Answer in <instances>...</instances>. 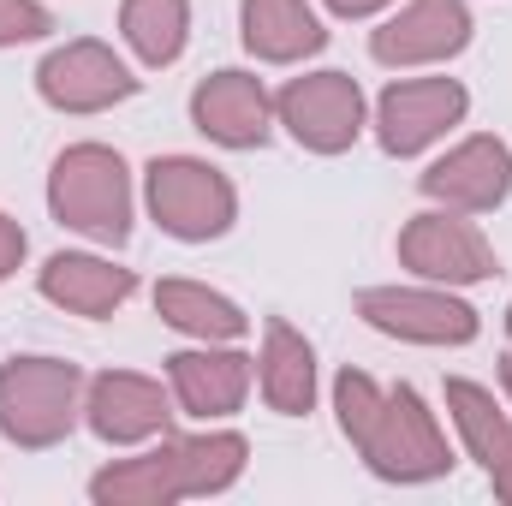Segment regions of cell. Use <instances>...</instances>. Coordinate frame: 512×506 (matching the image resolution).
<instances>
[{"label":"cell","mask_w":512,"mask_h":506,"mask_svg":"<svg viewBox=\"0 0 512 506\" xmlns=\"http://www.w3.org/2000/svg\"><path fill=\"white\" fill-rule=\"evenodd\" d=\"M334 405H340V429L358 441L370 471L387 477V483H423V477H441L453 465L435 417L423 411V399L411 387L376 393V381L364 370H340Z\"/></svg>","instance_id":"cell-1"},{"label":"cell","mask_w":512,"mask_h":506,"mask_svg":"<svg viewBox=\"0 0 512 506\" xmlns=\"http://www.w3.org/2000/svg\"><path fill=\"white\" fill-rule=\"evenodd\" d=\"M245 471V435H197V441H161L155 453L131 459L120 471H102L90 495L102 506L114 501H179V495H215Z\"/></svg>","instance_id":"cell-2"},{"label":"cell","mask_w":512,"mask_h":506,"mask_svg":"<svg viewBox=\"0 0 512 506\" xmlns=\"http://www.w3.org/2000/svg\"><path fill=\"white\" fill-rule=\"evenodd\" d=\"M48 209L60 227L96 239V245H126L131 239V179L126 161L102 143H78L54 161L48 179Z\"/></svg>","instance_id":"cell-3"},{"label":"cell","mask_w":512,"mask_h":506,"mask_svg":"<svg viewBox=\"0 0 512 506\" xmlns=\"http://www.w3.org/2000/svg\"><path fill=\"white\" fill-rule=\"evenodd\" d=\"M84 370L66 358H12L0 370V435L18 447H54L78 417Z\"/></svg>","instance_id":"cell-4"},{"label":"cell","mask_w":512,"mask_h":506,"mask_svg":"<svg viewBox=\"0 0 512 506\" xmlns=\"http://www.w3.org/2000/svg\"><path fill=\"white\" fill-rule=\"evenodd\" d=\"M149 215L161 221V233H173L185 245H203V239H221L233 227L239 197H233V185L209 161L155 155L149 161Z\"/></svg>","instance_id":"cell-5"},{"label":"cell","mask_w":512,"mask_h":506,"mask_svg":"<svg viewBox=\"0 0 512 506\" xmlns=\"http://www.w3.org/2000/svg\"><path fill=\"white\" fill-rule=\"evenodd\" d=\"M274 114H280V126L292 131L304 149L340 155V149H352L358 131H364V90H358V78H346V72H310V78H292V84L280 90Z\"/></svg>","instance_id":"cell-6"},{"label":"cell","mask_w":512,"mask_h":506,"mask_svg":"<svg viewBox=\"0 0 512 506\" xmlns=\"http://www.w3.org/2000/svg\"><path fill=\"white\" fill-rule=\"evenodd\" d=\"M36 90H42V102L60 108V114H102V108L126 102L131 90H137V78L114 60V48L78 36V42L54 48V54L36 66Z\"/></svg>","instance_id":"cell-7"},{"label":"cell","mask_w":512,"mask_h":506,"mask_svg":"<svg viewBox=\"0 0 512 506\" xmlns=\"http://www.w3.org/2000/svg\"><path fill=\"white\" fill-rule=\"evenodd\" d=\"M465 108H471V96H465L459 78H399V84H387L382 102H376L382 149L387 155H417L447 126H459Z\"/></svg>","instance_id":"cell-8"},{"label":"cell","mask_w":512,"mask_h":506,"mask_svg":"<svg viewBox=\"0 0 512 506\" xmlns=\"http://www.w3.org/2000/svg\"><path fill=\"white\" fill-rule=\"evenodd\" d=\"M358 316L393 340L417 346H465L477 340V310L447 292H411V286H370L358 292Z\"/></svg>","instance_id":"cell-9"},{"label":"cell","mask_w":512,"mask_h":506,"mask_svg":"<svg viewBox=\"0 0 512 506\" xmlns=\"http://www.w3.org/2000/svg\"><path fill=\"white\" fill-rule=\"evenodd\" d=\"M399 262L423 280H447V286H471L501 274V262L489 251V239L459 221V215H411L399 233Z\"/></svg>","instance_id":"cell-10"},{"label":"cell","mask_w":512,"mask_h":506,"mask_svg":"<svg viewBox=\"0 0 512 506\" xmlns=\"http://www.w3.org/2000/svg\"><path fill=\"white\" fill-rule=\"evenodd\" d=\"M512 191V155L495 137H465L459 149H447L429 173H423V197L465 209V215H489L501 209Z\"/></svg>","instance_id":"cell-11"},{"label":"cell","mask_w":512,"mask_h":506,"mask_svg":"<svg viewBox=\"0 0 512 506\" xmlns=\"http://www.w3.org/2000/svg\"><path fill=\"white\" fill-rule=\"evenodd\" d=\"M268 114H274V102L251 72H215L191 90V126L221 149H262Z\"/></svg>","instance_id":"cell-12"},{"label":"cell","mask_w":512,"mask_h":506,"mask_svg":"<svg viewBox=\"0 0 512 506\" xmlns=\"http://www.w3.org/2000/svg\"><path fill=\"white\" fill-rule=\"evenodd\" d=\"M471 42V12L465 0H411L399 18H387L370 36V54L382 66H423V60H447Z\"/></svg>","instance_id":"cell-13"},{"label":"cell","mask_w":512,"mask_h":506,"mask_svg":"<svg viewBox=\"0 0 512 506\" xmlns=\"http://www.w3.org/2000/svg\"><path fill=\"white\" fill-rule=\"evenodd\" d=\"M167 417H173V411H167L161 381L131 376V370H108V376L90 381V429H96L102 441H114V447L161 435Z\"/></svg>","instance_id":"cell-14"},{"label":"cell","mask_w":512,"mask_h":506,"mask_svg":"<svg viewBox=\"0 0 512 506\" xmlns=\"http://www.w3.org/2000/svg\"><path fill=\"white\" fill-rule=\"evenodd\" d=\"M137 292V274L131 268H114L102 256H48L42 268V298L72 310V316H114Z\"/></svg>","instance_id":"cell-15"},{"label":"cell","mask_w":512,"mask_h":506,"mask_svg":"<svg viewBox=\"0 0 512 506\" xmlns=\"http://www.w3.org/2000/svg\"><path fill=\"white\" fill-rule=\"evenodd\" d=\"M167 381H173V393L191 417H227V411L245 405L251 358L245 352H173Z\"/></svg>","instance_id":"cell-16"},{"label":"cell","mask_w":512,"mask_h":506,"mask_svg":"<svg viewBox=\"0 0 512 506\" xmlns=\"http://www.w3.org/2000/svg\"><path fill=\"white\" fill-rule=\"evenodd\" d=\"M447 411H453L471 459H483V471L495 477V495L512 501V423L501 417L495 393L477 387V381H465V376H453L447 381Z\"/></svg>","instance_id":"cell-17"},{"label":"cell","mask_w":512,"mask_h":506,"mask_svg":"<svg viewBox=\"0 0 512 506\" xmlns=\"http://www.w3.org/2000/svg\"><path fill=\"white\" fill-rule=\"evenodd\" d=\"M239 18H245V48L256 60H274V66H292L328 42L322 18L304 0H245Z\"/></svg>","instance_id":"cell-18"},{"label":"cell","mask_w":512,"mask_h":506,"mask_svg":"<svg viewBox=\"0 0 512 506\" xmlns=\"http://www.w3.org/2000/svg\"><path fill=\"white\" fill-rule=\"evenodd\" d=\"M262 399L280 417H304L316 405V358H310L304 334H292L286 322L262 328Z\"/></svg>","instance_id":"cell-19"},{"label":"cell","mask_w":512,"mask_h":506,"mask_svg":"<svg viewBox=\"0 0 512 506\" xmlns=\"http://www.w3.org/2000/svg\"><path fill=\"white\" fill-rule=\"evenodd\" d=\"M155 310H161V322H173L179 334H197V340H239L251 328L233 298H221V292H209L197 280H161Z\"/></svg>","instance_id":"cell-20"},{"label":"cell","mask_w":512,"mask_h":506,"mask_svg":"<svg viewBox=\"0 0 512 506\" xmlns=\"http://www.w3.org/2000/svg\"><path fill=\"white\" fill-rule=\"evenodd\" d=\"M120 30L137 48L143 66H173L185 54V30H191V6L185 0H126L120 6Z\"/></svg>","instance_id":"cell-21"},{"label":"cell","mask_w":512,"mask_h":506,"mask_svg":"<svg viewBox=\"0 0 512 506\" xmlns=\"http://www.w3.org/2000/svg\"><path fill=\"white\" fill-rule=\"evenodd\" d=\"M48 30H54L48 6H36V0H0V48L36 42V36H48Z\"/></svg>","instance_id":"cell-22"},{"label":"cell","mask_w":512,"mask_h":506,"mask_svg":"<svg viewBox=\"0 0 512 506\" xmlns=\"http://www.w3.org/2000/svg\"><path fill=\"white\" fill-rule=\"evenodd\" d=\"M18 262H24V227L0 215V280H6V274H12Z\"/></svg>","instance_id":"cell-23"},{"label":"cell","mask_w":512,"mask_h":506,"mask_svg":"<svg viewBox=\"0 0 512 506\" xmlns=\"http://www.w3.org/2000/svg\"><path fill=\"white\" fill-rule=\"evenodd\" d=\"M328 6H334L340 18H370V12H382L387 0H328Z\"/></svg>","instance_id":"cell-24"},{"label":"cell","mask_w":512,"mask_h":506,"mask_svg":"<svg viewBox=\"0 0 512 506\" xmlns=\"http://www.w3.org/2000/svg\"><path fill=\"white\" fill-rule=\"evenodd\" d=\"M501 381H507V399H512V352L501 358Z\"/></svg>","instance_id":"cell-25"},{"label":"cell","mask_w":512,"mask_h":506,"mask_svg":"<svg viewBox=\"0 0 512 506\" xmlns=\"http://www.w3.org/2000/svg\"><path fill=\"white\" fill-rule=\"evenodd\" d=\"M507 328H512V310H507Z\"/></svg>","instance_id":"cell-26"}]
</instances>
